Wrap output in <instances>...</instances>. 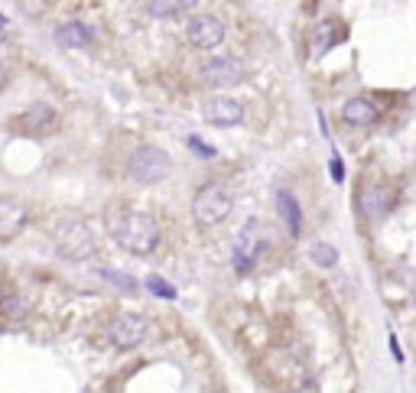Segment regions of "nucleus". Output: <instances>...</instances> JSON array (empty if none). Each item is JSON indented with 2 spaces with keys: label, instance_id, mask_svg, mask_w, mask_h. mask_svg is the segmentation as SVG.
Returning <instances> with one entry per match:
<instances>
[{
  "label": "nucleus",
  "instance_id": "f257e3e1",
  "mask_svg": "<svg viewBox=\"0 0 416 393\" xmlns=\"http://www.w3.org/2000/svg\"><path fill=\"white\" fill-rule=\"evenodd\" d=\"M107 228H111V237L130 254L147 257L160 244V221L147 215V211L111 209L107 211Z\"/></svg>",
  "mask_w": 416,
  "mask_h": 393
},
{
  "label": "nucleus",
  "instance_id": "f03ea898",
  "mask_svg": "<svg viewBox=\"0 0 416 393\" xmlns=\"http://www.w3.org/2000/svg\"><path fill=\"white\" fill-rule=\"evenodd\" d=\"M52 241L62 251V257H69V260H85L94 251V237L88 231V224L75 215H59L52 221Z\"/></svg>",
  "mask_w": 416,
  "mask_h": 393
},
{
  "label": "nucleus",
  "instance_id": "7ed1b4c3",
  "mask_svg": "<svg viewBox=\"0 0 416 393\" xmlns=\"http://www.w3.org/2000/svg\"><path fill=\"white\" fill-rule=\"evenodd\" d=\"M231 189L225 182H208L202 185L196 192V198H192V218H196V224H202V228H215V224H221V221L228 218V211H231Z\"/></svg>",
  "mask_w": 416,
  "mask_h": 393
},
{
  "label": "nucleus",
  "instance_id": "20e7f679",
  "mask_svg": "<svg viewBox=\"0 0 416 393\" xmlns=\"http://www.w3.org/2000/svg\"><path fill=\"white\" fill-rule=\"evenodd\" d=\"M173 169V162L166 156V150L160 147H140L134 156H130V179L137 185H153L163 182Z\"/></svg>",
  "mask_w": 416,
  "mask_h": 393
},
{
  "label": "nucleus",
  "instance_id": "39448f33",
  "mask_svg": "<svg viewBox=\"0 0 416 393\" xmlns=\"http://www.w3.org/2000/svg\"><path fill=\"white\" fill-rule=\"evenodd\" d=\"M185 39H189V46L198 49V52H211V49L221 46V39H225V23H221L218 17H192L189 26H185Z\"/></svg>",
  "mask_w": 416,
  "mask_h": 393
},
{
  "label": "nucleus",
  "instance_id": "423d86ee",
  "mask_svg": "<svg viewBox=\"0 0 416 393\" xmlns=\"http://www.w3.org/2000/svg\"><path fill=\"white\" fill-rule=\"evenodd\" d=\"M198 75H202L205 85L231 88V85H241L244 81V65H241V59H234V56H215V59H208V62H202Z\"/></svg>",
  "mask_w": 416,
  "mask_h": 393
},
{
  "label": "nucleus",
  "instance_id": "0eeeda50",
  "mask_svg": "<svg viewBox=\"0 0 416 393\" xmlns=\"http://www.w3.org/2000/svg\"><path fill=\"white\" fill-rule=\"evenodd\" d=\"M147 335H150V322H147L143 315H121V319H114L111 328H107L111 345L121 348V351H130V348L143 345Z\"/></svg>",
  "mask_w": 416,
  "mask_h": 393
},
{
  "label": "nucleus",
  "instance_id": "6e6552de",
  "mask_svg": "<svg viewBox=\"0 0 416 393\" xmlns=\"http://www.w3.org/2000/svg\"><path fill=\"white\" fill-rule=\"evenodd\" d=\"M358 205H361V215H364V218L381 221L384 215L391 211V205H393L391 185H384V182H368V185H361Z\"/></svg>",
  "mask_w": 416,
  "mask_h": 393
},
{
  "label": "nucleus",
  "instance_id": "1a4fd4ad",
  "mask_svg": "<svg viewBox=\"0 0 416 393\" xmlns=\"http://www.w3.org/2000/svg\"><path fill=\"white\" fill-rule=\"evenodd\" d=\"M202 114L211 127H238L244 120V105L238 98H211L205 107H202Z\"/></svg>",
  "mask_w": 416,
  "mask_h": 393
},
{
  "label": "nucleus",
  "instance_id": "9d476101",
  "mask_svg": "<svg viewBox=\"0 0 416 393\" xmlns=\"http://www.w3.org/2000/svg\"><path fill=\"white\" fill-rule=\"evenodd\" d=\"M17 124L30 137H46V134H52L59 127V114H56V107H49V105H33L17 117Z\"/></svg>",
  "mask_w": 416,
  "mask_h": 393
},
{
  "label": "nucleus",
  "instance_id": "9b49d317",
  "mask_svg": "<svg viewBox=\"0 0 416 393\" xmlns=\"http://www.w3.org/2000/svg\"><path fill=\"white\" fill-rule=\"evenodd\" d=\"M257 257H260V241H257V221L251 218L241 228L238 241H234V270L238 273H247L254 266Z\"/></svg>",
  "mask_w": 416,
  "mask_h": 393
},
{
  "label": "nucleus",
  "instance_id": "f8f14e48",
  "mask_svg": "<svg viewBox=\"0 0 416 393\" xmlns=\"http://www.w3.org/2000/svg\"><path fill=\"white\" fill-rule=\"evenodd\" d=\"M342 117H345V124H351V127H371V124H377L381 111L368 98H351L342 107Z\"/></svg>",
  "mask_w": 416,
  "mask_h": 393
},
{
  "label": "nucleus",
  "instance_id": "ddd939ff",
  "mask_svg": "<svg viewBox=\"0 0 416 393\" xmlns=\"http://www.w3.org/2000/svg\"><path fill=\"white\" fill-rule=\"evenodd\" d=\"M26 218H30V215H26V205H20L17 198H3V202H0V228H3L0 237L10 241L13 234L26 224Z\"/></svg>",
  "mask_w": 416,
  "mask_h": 393
},
{
  "label": "nucleus",
  "instance_id": "4468645a",
  "mask_svg": "<svg viewBox=\"0 0 416 393\" xmlns=\"http://www.w3.org/2000/svg\"><path fill=\"white\" fill-rule=\"evenodd\" d=\"M277 211H280V218L287 221L289 234H293V237H300V234H302V209H300V202H296L293 192L280 189V192H277Z\"/></svg>",
  "mask_w": 416,
  "mask_h": 393
},
{
  "label": "nucleus",
  "instance_id": "2eb2a0df",
  "mask_svg": "<svg viewBox=\"0 0 416 393\" xmlns=\"http://www.w3.org/2000/svg\"><path fill=\"white\" fill-rule=\"evenodd\" d=\"M92 39H94L92 30L85 23H79V20L75 23H62L56 30V43L65 49H85V46H92Z\"/></svg>",
  "mask_w": 416,
  "mask_h": 393
},
{
  "label": "nucleus",
  "instance_id": "dca6fc26",
  "mask_svg": "<svg viewBox=\"0 0 416 393\" xmlns=\"http://www.w3.org/2000/svg\"><path fill=\"white\" fill-rule=\"evenodd\" d=\"M338 39H342V30H338V20H319L315 30H312V43L319 52H329L332 46H338Z\"/></svg>",
  "mask_w": 416,
  "mask_h": 393
},
{
  "label": "nucleus",
  "instance_id": "f3484780",
  "mask_svg": "<svg viewBox=\"0 0 416 393\" xmlns=\"http://www.w3.org/2000/svg\"><path fill=\"white\" fill-rule=\"evenodd\" d=\"M196 7V0H150L147 3V10L156 17V20H169V17H179V13L192 10Z\"/></svg>",
  "mask_w": 416,
  "mask_h": 393
},
{
  "label": "nucleus",
  "instance_id": "a211bd4d",
  "mask_svg": "<svg viewBox=\"0 0 416 393\" xmlns=\"http://www.w3.org/2000/svg\"><path fill=\"white\" fill-rule=\"evenodd\" d=\"M309 257H312V264H319L325 266V270H332V266L338 264V251L332 247V244H325V241H315L309 247Z\"/></svg>",
  "mask_w": 416,
  "mask_h": 393
},
{
  "label": "nucleus",
  "instance_id": "6ab92c4d",
  "mask_svg": "<svg viewBox=\"0 0 416 393\" xmlns=\"http://www.w3.org/2000/svg\"><path fill=\"white\" fill-rule=\"evenodd\" d=\"M101 277L107 279V283H114L117 289H124V293H137V279L134 277H127V273H121V270H101Z\"/></svg>",
  "mask_w": 416,
  "mask_h": 393
},
{
  "label": "nucleus",
  "instance_id": "aec40b11",
  "mask_svg": "<svg viewBox=\"0 0 416 393\" xmlns=\"http://www.w3.org/2000/svg\"><path fill=\"white\" fill-rule=\"evenodd\" d=\"M147 289H150L153 296H160V299H176V286H169V283L163 277H156V273L147 277Z\"/></svg>",
  "mask_w": 416,
  "mask_h": 393
},
{
  "label": "nucleus",
  "instance_id": "412c9836",
  "mask_svg": "<svg viewBox=\"0 0 416 393\" xmlns=\"http://www.w3.org/2000/svg\"><path fill=\"white\" fill-rule=\"evenodd\" d=\"M3 312H7V319H10V322H17V319H20V315H26V302L23 299H17V296H7V306H3Z\"/></svg>",
  "mask_w": 416,
  "mask_h": 393
},
{
  "label": "nucleus",
  "instance_id": "4be33fe9",
  "mask_svg": "<svg viewBox=\"0 0 416 393\" xmlns=\"http://www.w3.org/2000/svg\"><path fill=\"white\" fill-rule=\"evenodd\" d=\"M189 147H192V150H196V156H202V160H211V156H215V147H211V143H205V140H198L196 134L189 137Z\"/></svg>",
  "mask_w": 416,
  "mask_h": 393
},
{
  "label": "nucleus",
  "instance_id": "5701e85b",
  "mask_svg": "<svg viewBox=\"0 0 416 393\" xmlns=\"http://www.w3.org/2000/svg\"><path fill=\"white\" fill-rule=\"evenodd\" d=\"M329 169H332V179H335V182H342V179H345V162L338 160V156H332Z\"/></svg>",
  "mask_w": 416,
  "mask_h": 393
}]
</instances>
